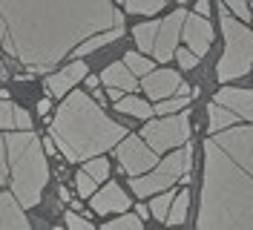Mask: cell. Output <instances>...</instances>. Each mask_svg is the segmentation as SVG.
Returning <instances> with one entry per match:
<instances>
[{
	"mask_svg": "<svg viewBox=\"0 0 253 230\" xmlns=\"http://www.w3.org/2000/svg\"><path fill=\"white\" fill-rule=\"evenodd\" d=\"M112 29H124V15L110 0H0V44L35 72Z\"/></svg>",
	"mask_w": 253,
	"mask_h": 230,
	"instance_id": "1",
	"label": "cell"
},
{
	"mask_svg": "<svg viewBox=\"0 0 253 230\" xmlns=\"http://www.w3.org/2000/svg\"><path fill=\"white\" fill-rule=\"evenodd\" d=\"M196 230H253V124L230 127L205 141Z\"/></svg>",
	"mask_w": 253,
	"mask_h": 230,
	"instance_id": "2",
	"label": "cell"
},
{
	"mask_svg": "<svg viewBox=\"0 0 253 230\" xmlns=\"http://www.w3.org/2000/svg\"><path fill=\"white\" fill-rule=\"evenodd\" d=\"M129 136L124 124L107 118V112L86 92H69L49 124V138L66 161H92L118 147Z\"/></svg>",
	"mask_w": 253,
	"mask_h": 230,
	"instance_id": "3",
	"label": "cell"
},
{
	"mask_svg": "<svg viewBox=\"0 0 253 230\" xmlns=\"http://www.w3.org/2000/svg\"><path fill=\"white\" fill-rule=\"evenodd\" d=\"M6 141V161L12 170V196L20 207H35L43 199V187L49 182L46 153L35 133L12 130L3 136Z\"/></svg>",
	"mask_w": 253,
	"mask_h": 230,
	"instance_id": "4",
	"label": "cell"
},
{
	"mask_svg": "<svg viewBox=\"0 0 253 230\" xmlns=\"http://www.w3.org/2000/svg\"><path fill=\"white\" fill-rule=\"evenodd\" d=\"M219 17H221V35H224V55L216 63V78H219L221 84H227V81H236V78L251 72L253 32L227 15L224 3H219Z\"/></svg>",
	"mask_w": 253,
	"mask_h": 230,
	"instance_id": "5",
	"label": "cell"
},
{
	"mask_svg": "<svg viewBox=\"0 0 253 230\" xmlns=\"http://www.w3.org/2000/svg\"><path fill=\"white\" fill-rule=\"evenodd\" d=\"M190 158H193V147L184 144V147H178L173 153L167 155V158H158V164L153 173H147L141 179H132V193L135 196H153V193H164L167 187H173L175 182H181L184 176H187L190 170Z\"/></svg>",
	"mask_w": 253,
	"mask_h": 230,
	"instance_id": "6",
	"label": "cell"
},
{
	"mask_svg": "<svg viewBox=\"0 0 253 230\" xmlns=\"http://www.w3.org/2000/svg\"><path fill=\"white\" fill-rule=\"evenodd\" d=\"M141 141L156 155L184 147L190 141V115L187 112H178V115H167V118L147 121L144 130H141Z\"/></svg>",
	"mask_w": 253,
	"mask_h": 230,
	"instance_id": "7",
	"label": "cell"
},
{
	"mask_svg": "<svg viewBox=\"0 0 253 230\" xmlns=\"http://www.w3.org/2000/svg\"><path fill=\"white\" fill-rule=\"evenodd\" d=\"M115 155L121 161V170H124L129 179H141L147 173H153L158 164V155L141 141V136H126L118 147H115Z\"/></svg>",
	"mask_w": 253,
	"mask_h": 230,
	"instance_id": "8",
	"label": "cell"
},
{
	"mask_svg": "<svg viewBox=\"0 0 253 230\" xmlns=\"http://www.w3.org/2000/svg\"><path fill=\"white\" fill-rule=\"evenodd\" d=\"M184 20H187V9L178 6L173 15H167L164 20H158V32H156V44H153V58L158 63H167L178 49V38L184 29Z\"/></svg>",
	"mask_w": 253,
	"mask_h": 230,
	"instance_id": "9",
	"label": "cell"
},
{
	"mask_svg": "<svg viewBox=\"0 0 253 230\" xmlns=\"http://www.w3.org/2000/svg\"><path fill=\"white\" fill-rule=\"evenodd\" d=\"M181 38L187 41V49L196 55V58H205L210 44H213V26H210L207 17H199V15H193V12H187Z\"/></svg>",
	"mask_w": 253,
	"mask_h": 230,
	"instance_id": "10",
	"label": "cell"
},
{
	"mask_svg": "<svg viewBox=\"0 0 253 230\" xmlns=\"http://www.w3.org/2000/svg\"><path fill=\"white\" fill-rule=\"evenodd\" d=\"M92 207L98 216H107V213H129V207H132V201L126 199V193L121 190V184L115 182H107L104 184V190L101 193H95L92 196Z\"/></svg>",
	"mask_w": 253,
	"mask_h": 230,
	"instance_id": "11",
	"label": "cell"
},
{
	"mask_svg": "<svg viewBox=\"0 0 253 230\" xmlns=\"http://www.w3.org/2000/svg\"><path fill=\"white\" fill-rule=\"evenodd\" d=\"M181 87V75L175 69H156L144 78V92L153 98V101H167V98H175V92Z\"/></svg>",
	"mask_w": 253,
	"mask_h": 230,
	"instance_id": "12",
	"label": "cell"
},
{
	"mask_svg": "<svg viewBox=\"0 0 253 230\" xmlns=\"http://www.w3.org/2000/svg\"><path fill=\"white\" fill-rule=\"evenodd\" d=\"M86 69H89V66H86L84 61H72L69 66H63V69H58L55 75L46 78V92H49V95H55V98L69 95L72 87H75L78 81L86 78Z\"/></svg>",
	"mask_w": 253,
	"mask_h": 230,
	"instance_id": "13",
	"label": "cell"
},
{
	"mask_svg": "<svg viewBox=\"0 0 253 230\" xmlns=\"http://www.w3.org/2000/svg\"><path fill=\"white\" fill-rule=\"evenodd\" d=\"M213 104L230 109L233 115L245 118V121H253V90H233V87H224V90L216 92Z\"/></svg>",
	"mask_w": 253,
	"mask_h": 230,
	"instance_id": "14",
	"label": "cell"
},
{
	"mask_svg": "<svg viewBox=\"0 0 253 230\" xmlns=\"http://www.w3.org/2000/svg\"><path fill=\"white\" fill-rule=\"evenodd\" d=\"M0 230H32L23 207L12 193H0Z\"/></svg>",
	"mask_w": 253,
	"mask_h": 230,
	"instance_id": "15",
	"label": "cell"
},
{
	"mask_svg": "<svg viewBox=\"0 0 253 230\" xmlns=\"http://www.w3.org/2000/svg\"><path fill=\"white\" fill-rule=\"evenodd\" d=\"M101 81L110 87V90H118V92H135V87H138V81L129 75V69H126L124 63H110L104 72H101Z\"/></svg>",
	"mask_w": 253,
	"mask_h": 230,
	"instance_id": "16",
	"label": "cell"
},
{
	"mask_svg": "<svg viewBox=\"0 0 253 230\" xmlns=\"http://www.w3.org/2000/svg\"><path fill=\"white\" fill-rule=\"evenodd\" d=\"M207 115H210V136L224 133V130H230V127H239V124H242L239 115H233L230 109L219 107V104H213V101H210V107H207Z\"/></svg>",
	"mask_w": 253,
	"mask_h": 230,
	"instance_id": "17",
	"label": "cell"
},
{
	"mask_svg": "<svg viewBox=\"0 0 253 230\" xmlns=\"http://www.w3.org/2000/svg\"><path fill=\"white\" fill-rule=\"evenodd\" d=\"M156 32H158V20H144L132 29V38H135V46H138V55H150L153 52V44H156Z\"/></svg>",
	"mask_w": 253,
	"mask_h": 230,
	"instance_id": "18",
	"label": "cell"
},
{
	"mask_svg": "<svg viewBox=\"0 0 253 230\" xmlns=\"http://www.w3.org/2000/svg\"><path fill=\"white\" fill-rule=\"evenodd\" d=\"M121 35H124V29H112V32H104V35H95V38H89V41H84L81 46H75V49H72V55H75V61H81L84 55H89V52H95V49H101V46L118 41Z\"/></svg>",
	"mask_w": 253,
	"mask_h": 230,
	"instance_id": "19",
	"label": "cell"
},
{
	"mask_svg": "<svg viewBox=\"0 0 253 230\" xmlns=\"http://www.w3.org/2000/svg\"><path fill=\"white\" fill-rule=\"evenodd\" d=\"M115 109H118V112H126V115H135V118H150V115H153L150 104L141 101V98H135V95H126L121 101H115Z\"/></svg>",
	"mask_w": 253,
	"mask_h": 230,
	"instance_id": "20",
	"label": "cell"
},
{
	"mask_svg": "<svg viewBox=\"0 0 253 230\" xmlns=\"http://www.w3.org/2000/svg\"><path fill=\"white\" fill-rule=\"evenodd\" d=\"M187 207H190V193H187V190H181V193L173 199V204H170L167 225H170V228H173V225H181V222L187 219Z\"/></svg>",
	"mask_w": 253,
	"mask_h": 230,
	"instance_id": "21",
	"label": "cell"
},
{
	"mask_svg": "<svg viewBox=\"0 0 253 230\" xmlns=\"http://www.w3.org/2000/svg\"><path fill=\"white\" fill-rule=\"evenodd\" d=\"M121 63L129 69V75H132V78H135V75L147 78V75H150V69H156L153 61H150V58H144V55H138V52H126V58Z\"/></svg>",
	"mask_w": 253,
	"mask_h": 230,
	"instance_id": "22",
	"label": "cell"
},
{
	"mask_svg": "<svg viewBox=\"0 0 253 230\" xmlns=\"http://www.w3.org/2000/svg\"><path fill=\"white\" fill-rule=\"evenodd\" d=\"M164 9V0H150V3H124V12L126 15H144L147 20H153V15H158Z\"/></svg>",
	"mask_w": 253,
	"mask_h": 230,
	"instance_id": "23",
	"label": "cell"
},
{
	"mask_svg": "<svg viewBox=\"0 0 253 230\" xmlns=\"http://www.w3.org/2000/svg\"><path fill=\"white\" fill-rule=\"evenodd\" d=\"M89 179H92L95 184H104L107 179H110V161L101 155V158H92V161H86V170H84Z\"/></svg>",
	"mask_w": 253,
	"mask_h": 230,
	"instance_id": "24",
	"label": "cell"
},
{
	"mask_svg": "<svg viewBox=\"0 0 253 230\" xmlns=\"http://www.w3.org/2000/svg\"><path fill=\"white\" fill-rule=\"evenodd\" d=\"M101 230H144V225L135 213H124L118 219H112V222H107Z\"/></svg>",
	"mask_w": 253,
	"mask_h": 230,
	"instance_id": "25",
	"label": "cell"
},
{
	"mask_svg": "<svg viewBox=\"0 0 253 230\" xmlns=\"http://www.w3.org/2000/svg\"><path fill=\"white\" fill-rule=\"evenodd\" d=\"M170 204H173V193H161L150 201V213L156 216L158 222H167V213H170Z\"/></svg>",
	"mask_w": 253,
	"mask_h": 230,
	"instance_id": "26",
	"label": "cell"
},
{
	"mask_svg": "<svg viewBox=\"0 0 253 230\" xmlns=\"http://www.w3.org/2000/svg\"><path fill=\"white\" fill-rule=\"evenodd\" d=\"M187 104H190V98H167V101H161L156 107V112L167 118V115H173V112H184Z\"/></svg>",
	"mask_w": 253,
	"mask_h": 230,
	"instance_id": "27",
	"label": "cell"
},
{
	"mask_svg": "<svg viewBox=\"0 0 253 230\" xmlns=\"http://www.w3.org/2000/svg\"><path fill=\"white\" fill-rule=\"evenodd\" d=\"M0 127L3 130H15V104L12 101H0Z\"/></svg>",
	"mask_w": 253,
	"mask_h": 230,
	"instance_id": "28",
	"label": "cell"
},
{
	"mask_svg": "<svg viewBox=\"0 0 253 230\" xmlns=\"http://www.w3.org/2000/svg\"><path fill=\"white\" fill-rule=\"evenodd\" d=\"M75 187H78V196H81V199H86V196L92 199V196H95V182L86 176V173H84V170L75 176Z\"/></svg>",
	"mask_w": 253,
	"mask_h": 230,
	"instance_id": "29",
	"label": "cell"
},
{
	"mask_svg": "<svg viewBox=\"0 0 253 230\" xmlns=\"http://www.w3.org/2000/svg\"><path fill=\"white\" fill-rule=\"evenodd\" d=\"M66 230H95V225L89 219L78 216L75 210H69V213H66Z\"/></svg>",
	"mask_w": 253,
	"mask_h": 230,
	"instance_id": "30",
	"label": "cell"
},
{
	"mask_svg": "<svg viewBox=\"0 0 253 230\" xmlns=\"http://www.w3.org/2000/svg\"><path fill=\"white\" fill-rule=\"evenodd\" d=\"M15 127L17 130H23V133H29L32 130V115L23 107H17V104H15Z\"/></svg>",
	"mask_w": 253,
	"mask_h": 230,
	"instance_id": "31",
	"label": "cell"
},
{
	"mask_svg": "<svg viewBox=\"0 0 253 230\" xmlns=\"http://www.w3.org/2000/svg\"><path fill=\"white\" fill-rule=\"evenodd\" d=\"M175 58L181 63V69H196V63H199V58H196L190 49H175Z\"/></svg>",
	"mask_w": 253,
	"mask_h": 230,
	"instance_id": "32",
	"label": "cell"
},
{
	"mask_svg": "<svg viewBox=\"0 0 253 230\" xmlns=\"http://www.w3.org/2000/svg\"><path fill=\"white\" fill-rule=\"evenodd\" d=\"M6 179H9V161H6V141L0 136V187L6 184Z\"/></svg>",
	"mask_w": 253,
	"mask_h": 230,
	"instance_id": "33",
	"label": "cell"
},
{
	"mask_svg": "<svg viewBox=\"0 0 253 230\" xmlns=\"http://www.w3.org/2000/svg\"><path fill=\"white\" fill-rule=\"evenodd\" d=\"M193 15L207 17V15H210V3H207V0H199V3H196V9H193Z\"/></svg>",
	"mask_w": 253,
	"mask_h": 230,
	"instance_id": "34",
	"label": "cell"
},
{
	"mask_svg": "<svg viewBox=\"0 0 253 230\" xmlns=\"http://www.w3.org/2000/svg\"><path fill=\"white\" fill-rule=\"evenodd\" d=\"M41 147H43V153H46V155L58 153V147H55V141H52V138H43V141H41Z\"/></svg>",
	"mask_w": 253,
	"mask_h": 230,
	"instance_id": "35",
	"label": "cell"
},
{
	"mask_svg": "<svg viewBox=\"0 0 253 230\" xmlns=\"http://www.w3.org/2000/svg\"><path fill=\"white\" fill-rule=\"evenodd\" d=\"M49 109H52V101H49V98H43V101L38 104V112H41V115H49Z\"/></svg>",
	"mask_w": 253,
	"mask_h": 230,
	"instance_id": "36",
	"label": "cell"
},
{
	"mask_svg": "<svg viewBox=\"0 0 253 230\" xmlns=\"http://www.w3.org/2000/svg\"><path fill=\"white\" fill-rule=\"evenodd\" d=\"M135 216H138V219H147V216H150V207H147V204H135Z\"/></svg>",
	"mask_w": 253,
	"mask_h": 230,
	"instance_id": "37",
	"label": "cell"
},
{
	"mask_svg": "<svg viewBox=\"0 0 253 230\" xmlns=\"http://www.w3.org/2000/svg\"><path fill=\"white\" fill-rule=\"evenodd\" d=\"M84 81H86V87H89V90H95V87H98V81H101V78H95V75H86V78H84Z\"/></svg>",
	"mask_w": 253,
	"mask_h": 230,
	"instance_id": "38",
	"label": "cell"
},
{
	"mask_svg": "<svg viewBox=\"0 0 253 230\" xmlns=\"http://www.w3.org/2000/svg\"><path fill=\"white\" fill-rule=\"evenodd\" d=\"M58 196H61V201L69 204V190H66V187H58Z\"/></svg>",
	"mask_w": 253,
	"mask_h": 230,
	"instance_id": "39",
	"label": "cell"
},
{
	"mask_svg": "<svg viewBox=\"0 0 253 230\" xmlns=\"http://www.w3.org/2000/svg\"><path fill=\"white\" fill-rule=\"evenodd\" d=\"M251 23H253V17H251ZM251 32H253V29H251Z\"/></svg>",
	"mask_w": 253,
	"mask_h": 230,
	"instance_id": "40",
	"label": "cell"
},
{
	"mask_svg": "<svg viewBox=\"0 0 253 230\" xmlns=\"http://www.w3.org/2000/svg\"><path fill=\"white\" fill-rule=\"evenodd\" d=\"M55 230H61V228H55Z\"/></svg>",
	"mask_w": 253,
	"mask_h": 230,
	"instance_id": "41",
	"label": "cell"
},
{
	"mask_svg": "<svg viewBox=\"0 0 253 230\" xmlns=\"http://www.w3.org/2000/svg\"><path fill=\"white\" fill-rule=\"evenodd\" d=\"M170 230H173V228H170Z\"/></svg>",
	"mask_w": 253,
	"mask_h": 230,
	"instance_id": "42",
	"label": "cell"
}]
</instances>
